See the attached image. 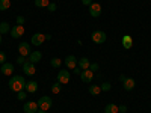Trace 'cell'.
<instances>
[{
    "mask_svg": "<svg viewBox=\"0 0 151 113\" xmlns=\"http://www.w3.org/2000/svg\"><path fill=\"white\" fill-rule=\"evenodd\" d=\"M89 14H91V17H94V18L100 17V14H101V6H100V3H92V5L89 6Z\"/></svg>",
    "mask_w": 151,
    "mask_h": 113,
    "instance_id": "cell-9",
    "label": "cell"
},
{
    "mask_svg": "<svg viewBox=\"0 0 151 113\" xmlns=\"http://www.w3.org/2000/svg\"><path fill=\"white\" fill-rule=\"evenodd\" d=\"M82 3H83L85 6H91V5H92V0H82Z\"/></svg>",
    "mask_w": 151,
    "mask_h": 113,
    "instance_id": "cell-34",
    "label": "cell"
},
{
    "mask_svg": "<svg viewBox=\"0 0 151 113\" xmlns=\"http://www.w3.org/2000/svg\"><path fill=\"white\" fill-rule=\"evenodd\" d=\"M91 38H92V41H94L95 44H103V42H106V39H107L106 33L101 32V30H95V32H92Z\"/></svg>",
    "mask_w": 151,
    "mask_h": 113,
    "instance_id": "cell-3",
    "label": "cell"
},
{
    "mask_svg": "<svg viewBox=\"0 0 151 113\" xmlns=\"http://www.w3.org/2000/svg\"><path fill=\"white\" fill-rule=\"evenodd\" d=\"M26 79L23 77V75H15V77H12L8 83L9 86V89L12 92H20V91H24L26 89Z\"/></svg>",
    "mask_w": 151,
    "mask_h": 113,
    "instance_id": "cell-1",
    "label": "cell"
},
{
    "mask_svg": "<svg viewBox=\"0 0 151 113\" xmlns=\"http://www.w3.org/2000/svg\"><path fill=\"white\" fill-rule=\"evenodd\" d=\"M77 65H79L80 69H89L91 62H89V59H88V57H80V59L77 60Z\"/></svg>",
    "mask_w": 151,
    "mask_h": 113,
    "instance_id": "cell-14",
    "label": "cell"
},
{
    "mask_svg": "<svg viewBox=\"0 0 151 113\" xmlns=\"http://www.w3.org/2000/svg\"><path fill=\"white\" fill-rule=\"evenodd\" d=\"M122 45H124V48L125 50H129V48H132V45H133V38L132 36H129V35H125V36H122Z\"/></svg>",
    "mask_w": 151,
    "mask_h": 113,
    "instance_id": "cell-17",
    "label": "cell"
},
{
    "mask_svg": "<svg viewBox=\"0 0 151 113\" xmlns=\"http://www.w3.org/2000/svg\"><path fill=\"white\" fill-rule=\"evenodd\" d=\"M24 21H26V20H24V17H17V24H20V26H23V24H24Z\"/></svg>",
    "mask_w": 151,
    "mask_h": 113,
    "instance_id": "cell-30",
    "label": "cell"
},
{
    "mask_svg": "<svg viewBox=\"0 0 151 113\" xmlns=\"http://www.w3.org/2000/svg\"><path fill=\"white\" fill-rule=\"evenodd\" d=\"M48 5H50V0H35L36 8H47Z\"/></svg>",
    "mask_w": 151,
    "mask_h": 113,
    "instance_id": "cell-21",
    "label": "cell"
},
{
    "mask_svg": "<svg viewBox=\"0 0 151 113\" xmlns=\"http://www.w3.org/2000/svg\"><path fill=\"white\" fill-rule=\"evenodd\" d=\"M24 62H26V57H24V56H20V57L17 59V64H20V65H23Z\"/></svg>",
    "mask_w": 151,
    "mask_h": 113,
    "instance_id": "cell-33",
    "label": "cell"
},
{
    "mask_svg": "<svg viewBox=\"0 0 151 113\" xmlns=\"http://www.w3.org/2000/svg\"><path fill=\"white\" fill-rule=\"evenodd\" d=\"M36 91H38V83H36V82H27V83H26V92L35 94Z\"/></svg>",
    "mask_w": 151,
    "mask_h": 113,
    "instance_id": "cell-18",
    "label": "cell"
},
{
    "mask_svg": "<svg viewBox=\"0 0 151 113\" xmlns=\"http://www.w3.org/2000/svg\"><path fill=\"white\" fill-rule=\"evenodd\" d=\"M73 71H74V74H80V72H82V69H80V68H77V67H76Z\"/></svg>",
    "mask_w": 151,
    "mask_h": 113,
    "instance_id": "cell-35",
    "label": "cell"
},
{
    "mask_svg": "<svg viewBox=\"0 0 151 113\" xmlns=\"http://www.w3.org/2000/svg\"><path fill=\"white\" fill-rule=\"evenodd\" d=\"M89 94L91 95H100V94H101V87H100V86H97V84H91L89 86Z\"/></svg>",
    "mask_w": 151,
    "mask_h": 113,
    "instance_id": "cell-19",
    "label": "cell"
},
{
    "mask_svg": "<svg viewBox=\"0 0 151 113\" xmlns=\"http://www.w3.org/2000/svg\"><path fill=\"white\" fill-rule=\"evenodd\" d=\"M41 57H42V54H41L40 51H32V53L29 54L27 60L32 62V64H36V62H40V60H41Z\"/></svg>",
    "mask_w": 151,
    "mask_h": 113,
    "instance_id": "cell-16",
    "label": "cell"
},
{
    "mask_svg": "<svg viewBox=\"0 0 151 113\" xmlns=\"http://www.w3.org/2000/svg\"><path fill=\"white\" fill-rule=\"evenodd\" d=\"M122 86H124L125 91H133L134 86H136V82H134L133 79H127V77H125V79L122 80Z\"/></svg>",
    "mask_w": 151,
    "mask_h": 113,
    "instance_id": "cell-12",
    "label": "cell"
},
{
    "mask_svg": "<svg viewBox=\"0 0 151 113\" xmlns=\"http://www.w3.org/2000/svg\"><path fill=\"white\" fill-rule=\"evenodd\" d=\"M100 87H101V92H109L112 86H110V83H109V82H104V83H103L101 86H100Z\"/></svg>",
    "mask_w": 151,
    "mask_h": 113,
    "instance_id": "cell-25",
    "label": "cell"
},
{
    "mask_svg": "<svg viewBox=\"0 0 151 113\" xmlns=\"http://www.w3.org/2000/svg\"><path fill=\"white\" fill-rule=\"evenodd\" d=\"M65 65H67L70 69H74L76 67H77V60H76V56H73V54L67 56V57H65Z\"/></svg>",
    "mask_w": 151,
    "mask_h": 113,
    "instance_id": "cell-13",
    "label": "cell"
},
{
    "mask_svg": "<svg viewBox=\"0 0 151 113\" xmlns=\"http://www.w3.org/2000/svg\"><path fill=\"white\" fill-rule=\"evenodd\" d=\"M0 69H2L3 75H11L12 72H14V65H12V64H6V62H5Z\"/></svg>",
    "mask_w": 151,
    "mask_h": 113,
    "instance_id": "cell-15",
    "label": "cell"
},
{
    "mask_svg": "<svg viewBox=\"0 0 151 113\" xmlns=\"http://www.w3.org/2000/svg\"><path fill=\"white\" fill-rule=\"evenodd\" d=\"M104 113H118V106L116 104H107L104 109Z\"/></svg>",
    "mask_w": 151,
    "mask_h": 113,
    "instance_id": "cell-20",
    "label": "cell"
},
{
    "mask_svg": "<svg viewBox=\"0 0 151 113\" xmlns=\"http://www.w3.org/2000/svg\"><path fill=\"white\" fill-rule=\"evenodd\" d=\"M89 69H91L92 72L98 71V64H91V65H89Z\"/></svg>",
    "mask_w": 151,
    "mask_h": 113,
    "instance_id": "cell-28",
    "label": "cell"
},
{
    "mask_svg": "<svg viewBox=\"0 0 151 113\" xmlns=\"http://www.w3.org/2000/svg\"><path fill=\"white\" fill-rule=\"evenodd\" d=\"M2 42H3V36H2V33H0V45H2Z\"/></svg>",
    "mask_w": 151,
    "mask_h": 113,
    "instance_id": "cell-36",
    "label": "cell"
},
{
    "mask_svg": "<svg viewBox=\"0 0 151 113\" xmlns=\"http://www.w3.org/2000/svg\"><path fill=\"white\" fill-rule=\"evenodd\" d=\"M50 64H52V67H53V68H59V67L62 65V60H60L59 57H53Z\"/></svg>",
    "mask_w": 151,
    "mask_h": 113,
    "instance_id": "cell-24",
    "label": "cell"
},
{
    "mask_svg": "<svg viewBox=\"0 0 151 113\" xmlns=\"http://www.w3.org/2000/svg\"><path fill=\"white\" fill-rule=\"evenodd\" d=\"M52 92H53V94H59V92H60V83H59V82H56V83L52 86Z\"/></svg>",
    "mask_w": 151,
    "mask_h": 113,
    "instance_id": "cell-26",
    "label": "cell"
},
{
    "mask_svg": "<svg viewBox=\"0 0 151 113\" xmlns=\"http://www.w3.org/2000/svg\"><path fill=\"white\" fill-rule=\"evenodd\" d=\"M18 53L20 56H24V57H29V54L32 53V50H30V45L27 42H21L18 45Z\"/></svg>",
    "mask_w": 151,
    "mask_h": 113,
    "instance_id": "cell-5",
    "label": "cell"
},
{
    "mask_svg": "<svg viewBox=\"0 0 151 113\" xmlns=\"http://www.w3.org/2000/svg\"><path fill=\"white\" fill-rule=\"evenodd\" d=\"M127 112V106H118V113H125Z\"/></svg>",
    "mask_w": 151,
    "mask_h": 113,
    "instance_id": "cell-29",
    "label": "cell"
},
{
    "mask_svg": "<svg viewBox=\"0 0 151 113\" xmlns=\"http://www.w3.org/2000/svg\"><path fill=\"white\" fill-rule=\"evenodd\" d=\"M0 74H2V69H0Z\"/></svg>",
    "mask_w": 151,
    "mask_h": 113,
    "instance_id": "cell-38",
    "label": "cell"
},
{
    "mask_svg": "<svg viewBox=\"0 0 151 113\" xmlns=\"http://www.w3.org/2000/svg\"><path fill=\"white\" fill-rule=\"evenodd\" d=\"M47 8H48V11H50V12H55V11H56V3H50Z\"/></svg>",
    "mask_w": 151,
    "mask_h": 113,
    "instance_id": "cell-32",
    "label": "cell"
},
{
    "mask_svg": "<svg viewBox=\"0 0 151 113\" xmlns=\"http://www.w3.org/2000/svg\"><path fill=\"white\" fill-rule=\"evenodd\" d=\"M11 36L14 38V39H17V38H21L23 35H24V27L23 26H20V24H17V26H14L11 29Z\"/></svg>",
    "mask_w": 151,
    "mask_h": 113,
    "instance_id": "cell-6",
    "label": "cell"
},
{
    "mask_svg": "<svg viewBox=\"0 0 151 113\" xmlns=\"http://www.w3.org/2000/svg\"><path fill=\"white\" fill-rule=\"evenodd\" d=\"M17 94H18L17 98L20 99V101H23V99L26 98V94H27V92H26V89H24V91H20V92H17Z\"/></svg>",
    "mask_w": 151,
    "mask_h": 113,
    "instance_id": "cell-27",
    "label": "cell"
},
{
    "mask_svg": "<svg viewBox=\"0 0 151 113\" xmlns=\"http://www.w3.org/2000/svg\"><path fill=\"white\" fill-rule=\"evenodd\" d=\"M23 110L26 112V113H36L38 110H40V107H38V103L35 101H29L23 106Z\"/></svg>",
    "mask_w": 151,
    "mask_h": 113,
    "instance_id": "cell-7",
    "label": "cell"
},
{
    "mask_svg": "<svg viewBox=\"0 0 151 113\" xmlns=\"http://www.w3.org/2000/svg\"><path fill=\"white\" fill-rule=\"evenodd\" d=\"M11 8V0H0V11H6Z\"/></svg>",
    "mask_w": 151,
    "mask_h": 113,
    "instance_id": "cell-22",
    "label": "cell"
},
{
    "mask_svg": "<svg viewBox=\"0 0 151 113\" xmlns=\"http://www.w3.org/2000/svg\"><path fill=\"white\" fill-rule=\"evenodd\" d=\"M80 79H82V82H85V83L91 82V80L94 79V72H92L91 69H82V72H80Z\"/></svg>",
    "mask_w": 151,
    "mask_h": 113,
    "instance_id": "cell-11",
    "label": "cell"
},
{
    "mask_svg": "<svg viewBox=\"0 0 151 113\" xmlns=\"http://www.w3.org/2000/svg\"><path fill=\"white\" fill-rule=\"evenodd\" d=\"M36 113H45V110H41V109H40V110H38Z\"/></svg>",
    "mask_w": 151,
    "mask_h": 113,
    "instance_id": "cell-37",
    "label": "cell"
},
{
    "mask_svg": "<svg viewBox=\"0 0 151 113\" xmlns=\"http://www.w3.org/2000/svg\"><path fill=\"white\" fill-rule=\"evenodd\" d=\"M30 41H32V45H41L45 41V33H35Z\"/></svg>",
    "mask_w": 151,
    "mask_h": 113,
    "instance_id": "cell-10",
    "label": "cell"
},
{
    "mask_svg": "<svg viewBox=\"0 0 151 113\" xmlns=\"http://www.w3.org/2000/svg\"><path fill=\"white\" fill-rule=\"evenodd\" d=\"M5 60H6V54L3 51H0V64H5Z\"/></svg>",
    "mask_w": 151,
    "mask_h": 113,
    "instance_id": "cell-31",
    "label": "cell"
},
{
    "mask_svg": "<svg viewBox=\"0 0 151 113\" xmlns=\"http://www.w3.org/2000/svg\"><path fill=\"white\" fill-rule=\"evenodd\" d=\"M11 32V27L8 23H0V33H8Z\"/></svg>",
    "mask_w": 151,
    "mask_h": 113,
    "instance_id": "cell-23",
    "label": "cell"
},
{
    "mask_svg": "<svg viewBox=\"0 0 151 113\" xmlns=\"http://www.w3.org/2000/svg\"><path fill=\"white\" fill-rule=\"evenodd\" d=\"M23 72L26 74V75H33V74H35V64L26 60V62L23 64Z\"/></svg>",
    "mask_w": 151,
    "mask_h": 113,
    "instance_id": "cell-8",
    "label": "cell"
},
{
    "mask_svg": "<svg viewBox=\"0 0 151 113\" xmlns=\"http://www.w3.org/2000/svg\"><path fill=\"white\" fill-rule=\"evenodd\" d=\"M52 106H53V101H52V98L47 97V95L41 97L40 101H38V107H40L41 110H45V112L52 109Z\"/></svg>",
    "mask_w": 151,
    "mask_h": 113,
    "instance_id": "cell-2",
    "label": "cell"
},
{
    "mask_svg": "<svg viewBox=\"0 0 151 113\" xmlns=\"http://www.w3.org/2000/svg\"><path fill=\"white\" fill-rule=\"evenodd\" d=\"M58 82H59L60 84L70 83V72H68L67 69H60V71L58 72Z\"/></svg>",
    "mask_w": 151,
    "mask_h": 113,
    "instance_id": "cell-4",
    "label": "cell"
}]
</instances>
